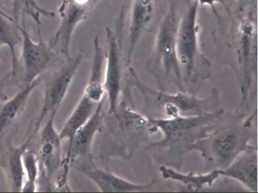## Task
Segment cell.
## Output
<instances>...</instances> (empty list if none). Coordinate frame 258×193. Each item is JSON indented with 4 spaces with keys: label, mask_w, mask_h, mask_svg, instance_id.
<instances>
[{
    "label": "cell",
    "mask_w": 258,
    "mask_h": 193,
    "mask_svg": "<svg viewBox=\"0 0 258 193\" xmlns=\"http://www.w3.org/2000/svg\"><path fill=\"white\" fill-rule=\"evenodd\" d=\"M239 1H246V0H239Z\"/></svg>",
    "instance_id": "obj_24"
},
{
    "label": "cell",
    "mask_w": 258,
    "mask_h": 193,
    "mask_svg": "<svg viewBox=\"0 0 258 193\" xmlns=\"http://www.w3.org/2000/svg\"><path fill=\"white\" fill-rule=\"evenodd\" d=\"M0 14H3V15H8L7 14H6V13L5 12H4L3 10H1V9H0Z\"/></svg>",
    "instance_id": "obj_23"
},
{
    "label": "cell",
    "mask_w": 258,
    "mask_h": 193,
    "mask_svg": "<svg viewBox=\"0 0 258 193\" xmlns=\"http://www.w3.org/2000/svg\"><path fill=\"white\" fill-rule=\"evenodd\" d=\"M155 0H132L128 27V45L126 64L130 66L135 49L148 26L153 20Z\"/></svg>",
    "instance_id": "obj_13"
},
{
    "label": "cell",
    "mask_w": 258,
    "mask_h": 193,
    "mask_svg": "<svg viewBox=\"0 0 258 193\" xmlns=\"http://www.w3.org/2000/svg\"><path fill=\"white\" fill-rule=\"evenodd\" d=\"M178 21L173 7L163 17L155 39L153 51L146 63L148 72L154 76L161 91L172 85L184 91L181 70L177 52Z\"/></svg>",
    "instance_id": "obj_5"
},
{
    "label": "cell",
    "mask_w": 258,
    "mask_h": 193,
    "mask_svg": "<svg viewBox=\"0 0 258 193\" xmlns=\"http://www.w3.org/2000/svg\"><path fill=\"white\" fill-rule=\"evenodd\" d=\"M80 172L91 180L102 192H137L151 190L156 184L153 179L146 184H138L118 176L110 171L100 168L75 166Z\"/></svg>",
    "instance_id": "obj_14"
},
{
    "label": "cell",
    "mask_w": 258,
    "mask_h": 193,
    "mask_svg": "<svg viewBox=\"0 0 258 193\" xmlns=\"http://www.w3.org/2000/svg\"><path fill=\"white\" fill-rule=\"evenodd\" d=\"M22 34V60L24 82L29 84L42 76L43 73L57 61V53L49 43L43 40L40 27H38L37 42L32 39L27 30L20 26Z\"/></svg>",
    "instance_id": "obj_10"
},
{
    "label": "cell",
    "mask_w": 258,
    "mask_h": 193,
    "mask_svg": "<svg viewBox=\"0 0 258 193\" xmlns=\"http://www.w3.org/2000/svg\"><path fill=\"white\" fill-rule=\"evenodd\" d=\"M105 98L98 104L95 112L89 121L77 131L72 143L68 145L66 156L62 162L63 172L59 179H58V188L64 187L70 189L68 181L71 164L80 158H91L92 146L94 139L96 134L102 130L104 125V105Z\"/></svg>",
    "instance_id": "obj_9"
},
{
    "label": "cell",
    "mask_w": 258,
    "mask_h": 193,
    "mask_svg": "<svg viewBox=\"0 0 258 193\" xmlns=\"http://www.w3.org/2000/svg\"><path fill=\"white\" fill-rule=\"evenodd\" d=\"M160 172L163 179L177 182L180 184L182 191L185 192H199L212 187L220 177L219 169H213L204 173H182L163 165L160 166Z\"/></svg>",
    "instance_id": "obj_17"
},
{
    "label": "cell",
    "mask_w": 258,
    "mask_h": 193,
    "mask_svg": "<svg viewBox=\"0 0 258 193\" xmlns=\"http://www.w3.org/2000/svg\"><path fill=\"white\" fill-rule=\"evenodd\" d=\"M131 87L129 85L124 86L117 113L109 115L112 117L115 138L113 153L119 152V156L126 158L132 157L143 146L145 147L150 143V136L157 132L150 127L148 117L138 113L133 106Z\"/></svg>",
    "instance_id": "obj_6"
},
{
    "label": "cell",
    "mask_w": 258,
    "mask_h": 193,
    "mask_svg": "<svg viewBox=\"0 0 258 193\" xmlns=\"http://www.w3.org/2000/svg\"><path fill=\"white\" fill-rule=\"evenodd\" d=\"M107 52L105 53L106 66L104 76L105 95L108 101V115H115L122 89L126 84L123 66L120 53L119 42L110 29L105 30Z\"/></svg>",
    "instance_id": "obj_11"
},
{
    "label": "cell",
    "mask_w": 258,
    "mask_h": 193,
    "mask_svg": "<svg viewBox=\"0 0 258 193\" xmlns=\"http://www.w3.org/2000/svg\"><path fill=\"white\" fill-rule=\"evenodd\" d=\"M100 0H61L58 13L60 22L48 42L59 54L70 59L71 42L77 27L89 17Z\"/></svg>",
    "instance_id": "obj_8"
},
{
    "label": "cell",
    "mask_w": 258,
    "mask_h": 193,
    "mask_svg": "<svg viewBox=\"0 0 258 193\" xmlns=\"http://www.w3.org/2000/svg\"><path fill=\"white\" fill-rule=\"evenodd\" d=\"M12 18L18 25H20L21 21L24 20L26 17H29L40 27L42 17L47 18L55 17L54 12L41 7L35 0H12Z\"/></svg>",
    "instance_id": "obj_21"
},
{
    "label": "cell",
    "mask_w": 258,
    "mask_h": 193,
    "mask_svg": "<svg viewBox=\"0 0 258 193\" xmlns=\"http://www.w3.org/2000/svg\"><path fill=\"white\" fill-rule=\"evenodd\" d=\"M127 80L131 87H137L144 99L143 115L155 119H171L184 116L208 115L221 110L218 89L214 88L212 95L200 98L195 94L179 91L177 93L156 90L148 86L138 77L132 68H128Z\"/></svg>",
    "instance_id": "obj_3"
},
{
    "label": "cell",
    "mask_w": 258,
    "mask_h": 193,
    "mask_svg": "<svg viewBox=\"0 0 258 193\" xmlns=\"http://www.w3.org/2000/svg\"><path fill=\"white\" fill-rule=\"evenodd\" d=\"M23 163L25 181L21 192H35L37 191V182L40 175L38 156L31 150L27 149L23 155Z\"/></svg>",
    "instance_id": "obj_22"
},
{
    "label": "cell",
    "mask_w": 258,
    "mask_h": 193,
    "mask_svg": "<svg viewBox=\"0 0 258 193\" xmlns=\"http://www.w3.org/2000/svg\"><path fill=\"white\" fill-rule=\"evenodd\" d=\"M82 55L71 57L60 63L55 69L45 76H42V83L44 89V100L42 109L36 120L35 129L31 136H36L40 130L43 121L53 111L59 109L68 93L70 85L79 66L81 64Z\"/></svg>",
    "instance_id": "obj_7"
},
{
    "label": "cell",
    "mask_w": 258,
    "mask_h": 193,
    "mask_svg": "<svg viewBox=\"0 0 258 193\" xmlns=\"http://www.w3.org/2000/svg\"><path fill=\"white\" fill-rule=\"evenodd\" d=\"M58 109L48 116L40 132L38 145V161L40 175L44 177L47 185L50 186L54 173L62 166L61 139L55 127V118Z\"/></svg>",
    "instance_id": "obj_12"
},
{
    "label": "cell",
    "mask_w": 258,
    "mask_h": 193,
    "mask_svg": "<svg viewBox=\"0 0 258 193\" xmlns=\"http://www.w3.org/2000/svg\"><path fill=\"white\" fill-rule=\"evenodd\" d=\"M20 26L16 24L12 17L0 14V49L8 46L12 55L11 76H16L18 64L16 48L22 44Z\"/></svg>",
    "instance_id": "obj_20"
},
{
    "label": "cell",
    "mask_w": 258,
    "mask_h": 193,
    "mask_svg": "<svg viewBox=\"0 0 258 193\" xmlns=\"http://www.w3.org/2000/svg\"><path fill=\"white\" fill-rule=\"evenodd\" d=\"M98 104L83 94L73 112L64 122L63 128L59 132L61 140L68 139V145L71 144L75 133L83 126L94 113Z\"/></svg>",
    "instance_id": "obj_19"
},
{
    "label": "cell",
    "mask_w": 258,
    "mask_h": 193,
    "mask_svg": "<svg viewBox=\"0 0 258 193\" xmlns=\"http://www.w3.org/2000/svg\"><path fill=\"white\" fill-rule=\"evenodd\" d=\"M199 0H193L179 18L177 34V56L184 91L195 95L211 75V64L199 46Z\"/></svg>",
    "instance_id": "obj_4"
},
{
    "label": "cell",
    "mask_w": 258,
    "mask_h": 193,
    "mask_svg": "<svg viewBox=\"0 0 258 193\" xmlns=\"http://www.w3.org/2000/svg\"><path fill=\"white\" fill-rule=\"evenodd\" d=\"M221 109L200 116H179L171 119L148 118L150 127L162 133L160 140L150 142L145 149L163 166L180 170L186 154L196 143L205 138L231 115Z\"/></svg>",
    "instance_id": "obj_1"
},
{
    "label": "cell",
    "mask_w": 258,
    "mask_h": 193,
    "mask_svg": "<svg viewBox=\"0 0 258 193\" xmlns=\"http://www.w3.org/2000/svg\"><path fill=\"white\" fill-rule=\"evenodd\" d=\"M42 76L29 84L25 85L18 93L2 105L0 108V137L24 111L30 96L36 87L40 86Z\"/></svg>",
    "instance_id": "obj_18"
},
{
    "label": "cell",
    "mask_w": 258,
    "mask_h": 193,
    "mask_svg": "<svg viewBox=\"0 0 258 193\" xmlns=\"http://www.w3.org/2000/svg\"><path fill=\"white\" fill-rule=\"evenodd\" d=\"M33 137L30 136L25 142L15 146L10 142L1 148L0 168L5 173L8 189L11 192H21L25 181L23 155L29 147Z\"/></svg>",
    "instance_id": "obj_15"
},
{
    "label": "cell",
    "mask_w": 258,
    "mask_h": 193,
    "mask_svg": "<svg viewBox=\"0 0 258 193\" xmlns=\"http://www.w3.org/2000/svg\"><path fill=\"white\" fill-rule=\"evenodd\" d=\"M220 177L236 180L251 192H257V147L242 152L227 168L219 169Z\"/></svg>",
    "instance_id": "obj_16"
},
{
    "label": "cell",
    "mask_w": 258,
    "mask_h": 193,
    "mask_svg": "<svg viewBox=\"0 0 258 193\" xmlns=\"http://www.w3.org/2000/svg\"><path fill=\"white\" fill-rule=\"evenodd\" d=\"M256 116V109L251 113H232L220 126L196 143L192 152H199L209 171L227 168L242 152L256 147L251 144L257 137L253 125Z\"/></svg>",
    "instance_id": "obj_2"
}]
</instances>
